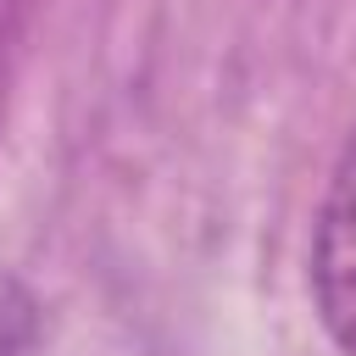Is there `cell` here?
Here are the masks:
<instances>
[{"label":"cell","instance_id":"obj_1","mask_svg":"<svg viewBox=\"0 0 356 356\" xmlns=\"http://www.w3.org/2000/svg\"><path fill=\"white\" fill-rule=\"evenodd\" d=\"M312 295H317V312H323V328L334 334V345L356 356V134L345 139L323 211H317Z\"/></svg>","mask_w":356,"mask_h":356}]
</instances>
